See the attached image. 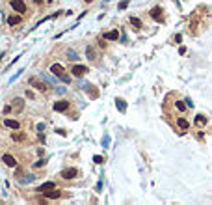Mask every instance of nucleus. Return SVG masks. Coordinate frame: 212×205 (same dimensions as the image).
Here are the masks:
<instances>
[{"label":"nucleus","mask_w":212,"mask_h":205,"mask_svg":"<svg viewBox=\"0 0 212 205\" xmlns=\"http://www.w3.org/2000/svg\"><path fill=\"white\" fill-rule=\"evenodd\" d=\"M50 73H52V75H54V77H58V78H60V80H63V82H67V84H69V82H71V77H69V75H67V73H65V69H63V67H61V65H60V64H52V65H50Z\"/></svg>","instance_id":"obj_1"},{"label":"nucleus","mask_w":212,"mask_h":205,"mask_svg":"<svg viewBox=\"0 0 212 205\" xmlns=\"http://www.w3.org/2000/svg\"><path fill=\"white\" fill-rule=\"evenodd\" d=\"M11 7H13L17 13H24L26 11V4L22 0H11Z\"/></svg>","instance_id":"obj_2"},{"label":"nucleus","mask_w":212,"mask_h":205,"mask_svg":"<svg viewBox=\"0 0 212 205\" xmlns=\"http://www.w3.org/2000/svg\"><path fill=\"white\" fill-rule=\"evenodd\" d=\"M71 73H73V77H84V75L88 73V67H86V65H73Z\"/></svg>","instance_id":"obj_3"},{"label":"nucleus","mask_w":212,"mask_h":205,"mask_svg":"<svg viewBox=\"0 0 212 205\" xmlns=\"http://www.w3.org/2000/svg\"><path fill=\"white\" fill-rule=\"evenodd\" d=\"M2 160H4V164H6V166H9V168H15V166H17V159H15L13 155H4Z\"/></svg>","instance_id":"obj_4"},{"label":"nucleus","mask_w":212,"mask_h":205,"mask_svg":"<svg viewBox=\"0 0 212 205\" xmlns=\"http://www.w3.org/2000/svg\"><path fill=\"white\" fill-rule=\"evenodd\" d=\"M76 175H78V172L74 170V168H67V170L61 172V177H63V179H74Z\"/></svg>","instance_id":"obj_5"},{"label":"nucleus","mask_w":212,"mask_h":205,"mask_svg":"<svg viewBox=\"0 0 212 205\" xmlns=\"http://www.w3.org/2000/svg\"><path fill=\"white\" fill-rule=\"evenodd\" d=\"M67 108H69L67 101H56V102H54V110H56V112H65Z\"/></svg>","instance_id":"obj_6"},{"label":"nucleus","mask_w":212,"mask_h":205,"mask_svg":"<svg viewBox=\"0 0 212 205\" xmlns=\"http://www.w3.org/2000/svg\"><path fill=\"white\" fill-rule=\"evenodd\" d=\"M4 125H6L7 129H15V131H19V129H21L19 121H15V119H4Z\"/></svg>","instance_id":"obj_7"},{"label":"nucleus","mask_w":212,"mask_h":205,"mask_svg":"<svg viewBox=\"0 0 212 205\" xmlns=\"http://www.w3.org/2000/svg\"><path fill=\"white\" fill-rule=\"evenodd\" d=\"M30 84H32V86H35V88H37V90H41V92H45V90H47V84H43V82H39L37 80V78H30Z\"/></svg>","instance_id":"obj_8"},{"label":"nucleus","mask_w":212,"mask_h":205,"mask_svg":"<svg viewBox=\"0 0 212 205\" xmlns=\"http://www.w3.org/2000/svg\"><path fill=\"white\" fill-rule=\"evenodd\" d=\"M22 106H24V101L22 99H13V105H11V110L15 108V112H21Z\"/></svg>","instance_id":"obj_9"},{"label":"nucleus","mask_w":212,"mask_h":205,"mask_svg":"<svg viewBox=\"0 0 212 205\" xmlns=\"http://www.w3.org/2000/svg\"><path fill=\"white\" fill-rule=\"evenodd\" d=\"M50 188H56V185H54L52 181H49V183H43L41 187H37V190H39V192H47V190H50Z\"/></svg>","instance_id":"obj_10"},{"label":"nucleus","mask_w":212,"mask_h":205,"mask_svg":"<svg viewBox=\"0 0 212 205\" xmlns=\"http://www.w3.org/2000/svg\"><path fill=\"white\" fill-rule=\"evenodd\" d=\"M45 196L47 198H50V200H56V198H60V190H54V188H50V190H47L45 192Z\"/></svg>","instance_id":"obj_11"},{"label":"nucleus","mask_w":212,"mask_h":205,"mask_svg":"<svg viewBox=\"0 0 212 205\" xmlns=\"http://www.w3.org/2000/svg\"><path fill=\"white\" fill-rule=\"evenodd\" d=\"M160 11H162L160 7H153V10H151V17L156 19V21H162V13H160Z\"/></svg>","instance_id":"obj_12"},{"label":"nucleus","mask_w":212,"mask_h":205,"mask_svg":"<svg viewBox=\"0 0 212 205\" xmlns=\"http://www.w3.org/2000/svg\"><path fill=\"white\" fill-rule=\"evenodd\" d=\"M115 106L119 112H127V102H125L123 99H115Z\"/></svg>","instance_id":"obj_13"},{"label":"nucleus","mask_w":212,"mask_h":205,"mask_svg":"<svg viewBox=\"0 0 212 205\" xmlns=\"http://www.w3.org/2000/svg\"><path fill=\"white\" fill-rule=\"evenodd\" d=\"M19 22H21V17H19V15H11V17H7V24H9V26L19 24Z\"/></svg>","instance_id":"obj_14"},{"label":"nucleus","mask_w":212,"mask_h":205,"mask_svg":"<svg viewBox=\"0 0 212 205\" xmlns=\"http://www.w3.org/2000/svg\"><path fill=\"white\" fill-rule=\"evenodd\" d=\"M104 37H106V39H112V41H115V39H119V32H117V30H112V32H108Z\"/></svg>","instance_id":"obj_15"},{"label":"nucleus","mask_w":212,"mask_h":205,"mask_svg":"<svg viewBox=\"0 0 212 205\" xmlns=\"http://www.w3.org/2000/svg\"><path fill=\"white\" fill-rule=\"evenodd\" d=\"M179 127L182 129V131H186V129L190 127V123H188V121L184 119V117H179Z\"/></svg>","instance_id":"obj_16"},{"label":"nucleus","mask_w":212,"mask_h":205,"mask_svg":"<svg viewBox=\"0 0 212 205\" xmlns=\"http://www.w3.org/2000/svg\"><path fill=\"white\" fill-rule=\"evenodd\" d=\"M195 125H207V117L201 116V114H199V116H195Z\"/></svg>","instance_id":"obj_17"},{"label":"nucleus","mask_w":212,"mask_h":205,"mask_svg":"<svg viewBox=\"0 0 212 205\" xmlns=\"http://www.w3.org/2000/svg\"><path fill=\"white\" fill-rule=\"evenodd\" d=\"M130 24H134L136 28H140V26H141V21H140L138 17H130Z\"/></svg>","instance_id":"obj_18"},{"label":"nucleus","mask_w":212,"mask_h":205,"mask_svg":"<svg viewBox=\"0 0 212 205\" xmlns=\"http://www.w3.org/2000/svg\"><path fill=\"white\" fill-rule=\"evenodd\" d=\"M67 58H69V60H76V58H78V54L74 52V50H67Z\"/></svg>","instance_id":"obj_19"},{"label":"nucleus","mask_w":212,"mask_h":205,"mask_svg":"<svg viewBox=\"0 0 212 205\" xmlns=\"http://www.w3.org/2000/svg\"><path fill=\"white\" fill-rule=\"evenodd\" d=\"M24 134H22V132H15V134H13V140H17V142H21V140H24Z\"/></svg>","instance_id":"obj_20"},{"label":"nucleus","mask_w":212,"mask_h":205,"mask_svg":"<svg viewBox=\"0 0 212 205\" xmlns=\"http://www.w3.org/2000/svg\"><path fill=\"white\" fill-rule=\"evenodd\" d=\"M93 160H95V164H103L104 162V159L101 155H95V157H93Z\"/></svg>","instance_id":"obj_21"},{"label":"nucleus","mask_w":212,"mask_h":205,"mask_svg":"<svg viewBox=\"0 0 212 205\" xmlns=\"http://www.w3.org/2000/svg\"><path fill=\"white\" fill-rule=\"evenodd\" d=\"M175 105H177V108H179L180 112H182V110H186V106H184V102H182V101H177Z\"/></svg>","instance_id":"obj_22"},{"label":"nucleus","mask_w":212,"mask_h":205,"mask_svg":"<svg viewBox=\"0 0 212 205\" xmlns=\"http://www.w3.org/2000/svg\"><path fill=\"white\" fill-rule=\"evenodd\" d=\"M127 6H128V0H123V2H119V6H117V7H119V10H125Z\"/></svg>","instance_id":"obj_23"},{"label":"nucleus","mask_w":212,"mask_h":205,"mask_svg":"<svg viewBox=\"0 0 212 205\" xmlns=\"http://www.w3.org/2000/svg\"><path fill=\"white\" fill-rule=\"evenodd\" d=\"M88 58H89V60L95 58V56H93V49H91V47H88Z\"/></svg>","instance_id":"obj_24"},{"label":"nucleus","mask_w":212,"mask_h":205,"mask_svg":"<svg viewBox=\"0 0 212 205\" xmlns=\"http://www.w3.org/2000/svg\"><path fill=\"white\" fill-rule=\"evenodd\" d=\"M175 41H177V43H180V41H182V35L177 34V35H175Z\"/></svg>","instance_id":"obj_25"},{"label":"nucleus","mask_w":212,"mask_h":205,"mask_svg":"<svg viewBox=\"0 0 212 205\" xmlns=\"http://www.w3.org/2000/svg\"><path fill=\"white\" fill-rule=\"evenodd\" d=\"M86 2H88V4H89V2H93V0H86Z\"/></svg>","instance_id":"obj_26"}]
</instances>
